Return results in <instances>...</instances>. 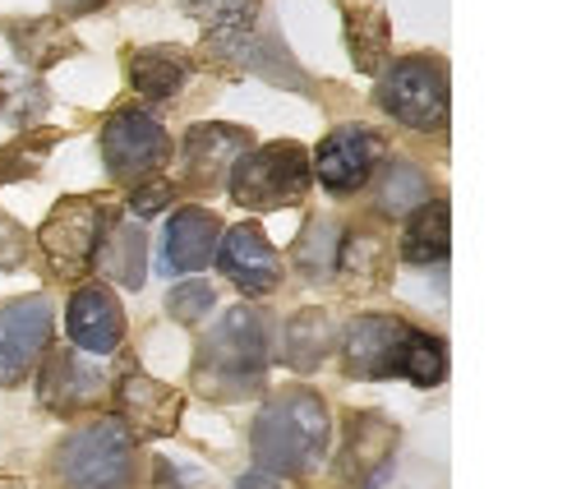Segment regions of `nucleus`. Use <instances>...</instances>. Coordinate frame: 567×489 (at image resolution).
I'll return each instance as SVG.
<instances>
[{
  "label": "nucleus",
  "instance_id": "1",
  "mask_svg": "<svg viewBox=\"0 0 567 489\" xmlns=\"http://www.w3.org/2000/svg\"><path fill=\"white\" fill-rule=\"evenodd\" d=\"M328 435H332V420L323 397L309 388H287L254 420V457L272 476H300L323 462Z\"/></svg>",
  "mask_w": 567,
  "mask_h": 489
},
{
  "label": "nucleus",
  "instance_id": "2",
  "mask_svg": "<svg viewBox=\"0 0 567 489\" xmlns=\"http://www.w3.org/2000/svg\"><path fill=\"white\" fill-rule=\"evenodd\" d=\"M268 369V319L259 309H231L208 333L194 365V384L208 397H245Z\"/></svg>",
  "mask_w": 567,
  "mask_h": 489
},
{
  "label": "nucleus",
  "instance_id": "3",
  "mask_svg": "<svg viewBox=\"0 0 567 489\" xmlns=\"http://www.w3.org/2000/svg\"><path fill=\"white\" fill-rule=\"evenodd\" d=\"M55 471L70 489H130L138 476L134 435L121 420H93L55 452Z\"/></svg>",
  "mask_w": 567,
  "mask_h": 489
},
{
  "label": "nucleus",
  "instance_id": "4",
  "mask_svg": "<svg viewBox=\"0 0 567 489\" xmlns=\"http://www.w3.org/2000/svg\"><path fill=\"white\" fill-rule=\"evenodd\" d=\"M309 153L300 143L281 139L268 143V149L240 153L231 166V198L249 213H268V208H287L300 204L309 194Z\"/></svg>",
  "mask_w": 567,
  "mask_h": 489
},
{
  "label": "nucleus",
  "instance_id": "5",
  "mask_svg": "<svg viewBox=\"0 0 567 489\" xmlns=\"http://www.w3.org/2000/svg\"><path fill=\"white\" fill-rule=\"evenodd\" d=\"M379 106L420 134L447 125V70L434 55H402L379 79Z\"/></svg>",
  "mask_w": 567,
  "mask_h": 489
},
{
  "label": "nucleus",
  "instance_id": "6",
  "mask_svg": "<svg viewBox=\"0 0 567 489\" xmlns=\"http://www.w3.org/2000/svg\"><path fill=\"white\" fill-rule=\"evenodd\" d=\"M106 213H111V204H102V198H93V194H74V198H65V204H55V213L42 222V232H38V245L47 254L51 277H61V282L89 277Z\"/></svg>",
  "mask_w": 567,
  "mask_h": 489
},
{
  "label": "nucleus",
  "instance_id": "7",
  "mask_svg": "<svg viewBox=\"0 0 567 489\" xmlns=\"http://www.w3.org/2000/svg\"><path fill=\"white\" fill-rule=\"evenodd\" d=\"M102 162L111 176L125 185L153 181L157 171L172 162V134H166L148 111L121 106V111H111V121L102 125Z\"/></svg>",
  "mask_w": 567,
  "mask_h": 489
},
{
  "label": "nucleus",
  "instance_id": "8",
  "mask_svg": "<svg viewBox=\"0 0 567 489\" xmlns=\"http://www.w3.org/2000/svg\"><path fill=\"white\" fill-rule=\"evenodd\" d=\"M51 342V300L28 296L0 309V388H19Z\"/></svg>",
  "mask_w": 567,
  "mask_h": 489
},
{
  "label": "nucleus",
  "instance_id": "9",
  "mask_svg": "<svg viewBox=\"0 0 567 489\" xmlns=\"http://www.w3.org/2000/svg\"><path fill=\"white\" fill-rule=\"evenodd\" d=\"M406 342H411L406 319H396V314H360L342 342L347 374L351 379H396L406 365Z\"/></svg>",
  "mask_w": 567,
  "mask_h": 489
},
{
  "label": "nucleus",
  "instance_id": "10",
  "mask_svg": "<svg viewBox=\"0 0 567 489\" xmlns=\"http://www.w3.org/2000/svg\"><path fill=\"white\" fill-rule=\"evenodd\" d=\"M388 153V139L370 125H337L323 143H319V181L328 194H355L360 185H370L374 166Z\"/></svg>",
  "mask_w": 567,
  "mask_h": 489
},
{
  "label": "nucleus",
  "instance_id": "11",
  "mask_svg": "<svg viewBox=\"0 0 567 489\" xmlns=\"http://www.w3.org/2000/svg\"><path fill=\"white\" fill-rule=\"evenodd\" d=\"M116 407H121V425L130 429L134 439H166V435H176L185 397L176 388L157 384L153 374L130 369V374H121V384H116Z\"/></svg>",
  "mask_w": 567,
  "mask_h": 489
},
{
  "label": "nucleus",
  "instance_id": "12",
  "mask_svg": "<svg viewBox=\"0 0 567 489\" xmlns=\"http://www.w3.org/2000/svg\"><path fill=\"white\" fill-rule=\"evenodd\" d=\"M396 425L379 411H355L347 420V448H342V462H337V471H342L351 485L360 489H374L383 485L388 467H392V452H396Z\"/></svg>",
  "mask_w": 567,
  "mask_h": 489
},
{
  "label": "nucleus",
  "instance_id": "13",
  "mask_svg": "<svg viewBox=\"0 0 567 489\" xmlns=\"http://www.w3.org/2000/svg\"><path fill=\"white\" fill-rule=\"evenodd\" d=\"M213 61L231 65V70H249L259 74L268 83H277V89H296V93H309V79L300 74V65L291 61L287 51L277 47V38L268 33H240V38H208L204 47Z\"/></svg>",
  "mask_w": 567,
  "mask_h": 489
},
{
  "label": "nucleus",
  "instance_id": "14",
  "mask_svg": "<svg viewBox=\"0 0 567 489\" xmlns=\"http://www.w3.org/2000/svg\"><path fill=\"white\" fill-rule=\"evenodd\" d=\"M249 130L240 125H194L185 134V185L189 190H217L240 153H249Z\"/></svg>",
  "mask_w": 567,
  "mask_h": 489
},
{
  "label": "nucleus",
  "instance_id": "15",
  "mask_svg": "<svg viewBox=\"0 0 567 489\" xmlns=\"http://www.w3.org/2000/svg\"><path fill=\"white\" fill-rule=\"evenodd\" d=\"M38 393H42L47 407L61 411V416L89 411L106 397V369L97 360H83L79 352H51Z\"/></svg>",
  "mask_w": 567,
  "mask_h": 489
},
{
  "label": "nucleus",
  "instance_id": "16",
  "mask_svg": "<svg viewBox=\"0 0 567 489\" xmlns=\"http://www.w3.org/2000/svg\"><path fill=\"white\" fill-rule=\"evenodd\" d=\"M217 268H221V277H231L245 296H268L281 282L277 249L264 241L259 226H249V222L236 226V232H226V241L217 249Z\"/></svg>",
  "mask_w": 567,
  "mask_h": 489
},
{
  "label": "nucleus",
  "instance_id": "17",
  "mask_svg": "<svg viewBox=\"0 0 567 489\" xmlns=\"http://www.w3.org/2000/svg\"><path fill=\"white\" fill-rule=\"evenodd\" d=\"M70 337L79 352L89 356H111L125 337V309L106 286H79L70 300Z\"/></svg>",
  "mask_w": 567,
  "mask_h": 489
},
{
  "label": "nucleus",
  "instance_id": "18",
  "mask_svg": "<svg viewBox=\"0 0 567 489\" xmlns=\"http://www.w3.org/2000/svg\"><path fill=\"white\" fill-rule=\"evenodd\" d=\"M144 222L138 217H125L111 208L106 222H102V236H97V254H93V264H102V273L111 282H121L125 292H138L148 277V264H144Z\"/></svg>",
  "mask_w": 567,
  "mask_h": 489
},
{
  "label": "nucleus",
  "instance_id": "19",
  "mask_svg": "<svg viewBox=\"0 0 567 489\" xmlns=\"http://www.w3.org/2000/svg\"><path fill=\"white\" fill-rule=\"evenodd\" d=\"M342 28H347V47L360 74H383L392 65V23L379 0H347Z\"/></svg>",
  "mask_w": 567,
  "mask_h": 489
},
{
  "label": "nucleus",
  "instance_id": "20",
  "mask_svg": "<svg viewBox=\"0 0 567 489\" xmlns=\"http://www.w3.org/2000/svg\"><path fill=\"white\" fill-rule=\"evenodd\" d=\"M221 241V222L208 208H181L166 226V268L172 273H198L213 264Z\"/></svg>",
  "mask_w": 567,
  "mask_h": 489
},
{
  "label": "nucleus",
  "instance_id": "21",
  "mask_svg": "<svg viewBox=\"0 0 567 489\" xmlns=\"http://www.w3.org/2000/svg\"><path fill=\"white\" fill-rule=\"evenodd\" d=\"M388 264H392V245L379 226H355L347 232V241L337 245V264L332 273H342V286L347 292H374L388 277Z\"/></svg>",
  "mask_w": 567,
  "mask_h": 489
},
{
  "label": "nucleus",
  "instance_id": "22",
  "mask_svg": "<svg viewBox=\"0 0 567 489\" xmlns=\"http://www.w3.org/2000/svg\"><path fill=\"white\" fill-rule=\"evenodd\" d=\"M189 55L176 47H144V51H130L125 74H130V89L148 102H166L185 89L189 79Z\"/></svg>",
  "mask_w": 567,
  "mask_h": 489
},
{
  "label": "nucleus",
  "instance_id": "23",
  "mask_svg": "<svg viewBox=\"0 0 567 489\" xmlns=\"http://www.w3.org/2000/svg\"><path fill=\"white\" fill-rule=\"evenodd\" d=\"M6 33H10L14 55L28 70H51V65H61L65 55H79V38L61 19H10Z\"/></svg>",
  "mask_w": 567,
  "mask_h": 489
},
{
  "label": "nucleus",
  "instance_id": "24",
  "mask_svg": "<svg viewBox=\"0 0 567 489\" xmlns=\"http://www.w3.org/2000/svg\"><path fill=\"white\" fill-rule=\"evenodd\" d=\"M332 314L323 309H300L296 319L287 324V333H281V360H287L291 369L309 374V369H319L323 356L332 352Z\"/></svg>",
  "mask_w": 567,
  "mask_h": 489
},
{
  "label": "nucleus",
  "instance_id": "25",
  "mask_svg": "<svg viewBox=\"0 0 567 489\" xmlns=\"http://www.w3.org/2000/svg\"><path fill=\"white\" fill-rule=\"evenodd\" d=\"M447 241H452L447 198H434V204H420L415 217L406 222L402 258H406V264H439V258H447Z\"/></svg>",
  "mask_w": 567,
  "mask_h": 489
},
{
  "label": "nucleus",
  "instance_id": "26",
  "mask_svg": "<svg viewBox=\"0 0 567 489\" xmlns=\"http://www.w3.org/2000/svg\"><path fill=\"white\" fill-rule=\"evenodd\" d=\"M337 245H342V226H337L332 217H315L300 232V241L291 249V264L300 268L305 282H323V277H332Z\"/></svg>",
  "mask_w": 567,
  "mask_h": 489
},
{
  "label": "nucleus",
  "instance_id": "27",
  "mask_svg": "<svg viewBox=\"0 0 567 489\" xmlns=\"http://www.w3.org/2000/svg\"><path fill=\"white\" fill-rule=\"evenodd\" d=\"M264 0H181V10L208 28V38H240L254 33Z\"/></svg>",
  "mask_w": 567,
  "mask_h": 489
},
{
  "label": "nucleus",
  "instance_id": "28",
  "mask_svg": "<svg viewBox=\"0 0 567 489\" xmlns=\"http://www.w3.org/2000/svg\"><path fill=\"white\" fill-rule=\"evenodd\" d=\"M420 204H430V181L415 162H392L388 176L379 181V213L383 217H406Z\"/></svg>",
  "mask_w": 567,
  "mask_h": 489
},
{
  "label": "nucleus",
  "instance_id": "29",
  "mask_svg": "<svg viewBox=\"0 0 567 489\" xmlns=\"http://www.w3.org/2000/svg\"><path fill=\"white\" fill-rule=\"evenodd\" d=\"M51 106V93L47 83L33 79V74H0V111H6V121L14 125H33L47 116Z\"/></svg>",
  "mask_w": 567,
  "mask_h": 489
},
{
  "label": "nucleus",
  "instance_id": "30",
  "mask_svg": "<svg viewBox=\"0 0 567 489\" xmlns=\"http://www.w3.org/2000/svg\"><path fill=\"white\" fill-rule=\"evenodd\" d=\"M55 143H61V134H55V130H33V134H23V139L6 143V149H0V185L38 176Z\"/></svg>",
  "mask_w": 567,
  "mask_h": 489
},
{
  "label": "nucleus",
  "instance_id": "31",
  "mask_svg": "<svg viewBox=\"0 0 567 489\" xmlns=\"http://www.w3.org/2000/svg\"><path fill=\"white\" fill-rule=\"evenodd\" d=\"M443 374H447V352H443V342L430 337V333H420V328H411L402 379H411V384H420V388H434V384H443Z\"/></svg>",
  "mask_w": 567,
  "mask_h": 489
},
{
  "label": "nucleus",
  "instance_id": "32",
  "mask_svg": "<svg viewBox=\"0 0 567 489\" xmlns=\"http://www.w3.org/2000/svg\"><path fill=\"white\" fill-rule=\"evenodd\" d=\"M213 300H217V296H213L208 282H181L176 292H172V300H166V309H172L181 324L194 328V324H204L208 314H213Z\"/></svg>",
  "mask_w": 567,
  "mask_h": 489
},
{
  "label": "nucleus",
  "instance_id": "33",
  "mask_svg": "<svg viewBox=\"0 0 567 489\" xmlns=\"http://www.w3.org/2000/svg\"><path fill=\"white\" fill-rule=\"evenodd\" d=\"M176 198V185L172 181H138L134 194H130V213L144 222V217H157L166 204Z\"/></svg>",
  "mask_w": 567,
  "mask_h": 489
},
{
  "label": "nucleus",
  "instance_id": "34",
  "mask_svg": "<svg viewBox=\"0 0 567 489\" xmlns=\"http://www.w3.org/2000/svg\"><path fill=\"white\" fill-rule=\"evenodd\" d=\"M28 254V236L19 232V226L0 213V268H19Z\"/></svg>",
  "mask_w": 567,
  "mask_h": 489
},
{
  "label": "nucleus",
  "instance_id": "35",
  "mask_svg": "<svg viewBox=\"0 0 567 489\" xmlns=\"http://www.w3.org/2000/svg\"><path fill=\"white\" fill-rule=\"evenodd\" d=\"M240 489H291V480L287 476H272L264 467H254V471L240 476Z\"/></svg>",
  "mask_w": 567,
  "mask_h": 489
},
{
  "label": "nucleus",
  "instance_id": "36",
  "mask_svg": "<svg viewBox=\"0 0 567 489\" xmlns=\"http://www.w3.org/2000/svg\"><path fill=\"white\" fill-rule=\"evenodd\" d=\"M0 489H28L23 480H14V476H0Z\"/></svg>",
  "mask_w": 567,
  "mask_h": 489
}]
</instances>
